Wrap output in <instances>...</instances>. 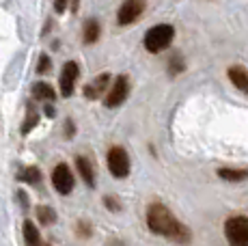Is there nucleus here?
I'll return each mask as SVG.
<instances>
[{
    "instance_id": "1",
    "label": "nucleus",
    "mask_w": 248,
    "mask_h": 246,
    "mask_svg": "<svg viewBox=\"0 0 248 246\" xmlns=\"http://www.w3.org/2000/svg\"><path fill=\"white\" fill-rule=\"evenodd\" d=\"M147 227H149L154 233L162 235V238H169L177 244H190L192 233L186 225H181L177 220V216L164 205V203H149L147 207Z\"/></svg>"
},
{
    "instance_id": "2",
    "label": "nucleus",
    "mask_w": 248,
    "mask_h": 246,
    "mask_svg": "<svg viewBox=\"0 0 248 246\" xmlns=\"http://www.w3.org/2000/svg\"><path fill=\"white\" fill-rule=\"evenodd\" d=\"M173 37H175V28L170 24H158L149 28L145 35V50L151 52V54H158V52L169 48Z\"/></svg>"
},
{
    "instance_id": "3",
    "label": "nucleus",
    "mask_w": 248,
    "mask_h": 246,
    "mask_svg": "<svg viewBox=\"0 0 248 246\" xmlns=\"http://www.w3.org/2000/svg\"><path fill=\"white\" fill-rule=\"evenodd\" d=\"M225 238L229 246H248V216H229L225 220Z\"/></svg>"
},
{
    "instance_id": "4",
    "label": "nucleus",
    "mask_w": 248,
    "mask_h": 246,
    "mask_svg": "<svg viewBox=\"0 0 248 246\" xmlns=\"http://www.w3.org/2000/svg\"><path fill=\"white\" fill-rule=\"evenodd\" d=\"M106 162H108V171H110L112 177L123 179L130 175V155H127V151L123 147H110Z\"/></svg>"
},
{
    "instance_id": "5",
    "label": "nucleus",
    "mask_w": 248,
    "mask_h": 246,
    "mask_svg": "<svg viewBox=\"0 0 248 246\" xmlns=\"http://www.w3.org/2000/svg\"><path fill=\"white\" fill-rule=\"evenodd\" d=\"M127 93H130V78H127L125 74L117 76V78H114V82L110 84V89H108L106 97H104V106H106V108L121 106V104L127 99Z\"/></svg>"
},
{
    "instance_id": "6",
    "label": "nucleus",
    "mask_w": 248,
    "mask_h": 246,
    "mask_svg": "<svg viewBox=\"0 0 248 246\" xmlns=\"http://www.w3.org/2000/svg\"><path fill=\"white\" fill-rule=\"evenodd\" d=\"M52 186H54V190L59 195H69L74 190V186H76L74 173H71V169L65 162L56 164L54 171H52Z\"/></svg>"
},
{
    "instance_id": "7",
    "label": "nucleus",
    "mask_w": 248,
    "mask_h": 246,
    "mask_svg": "<svg viewBox=\"0 0 248 246\" xmlns=\"http://www.w3.org/2000/svg\"><path fill=\"white\" fill-rule=\"evenodd\" d=\"M78 76H80V67L76 61H67L61 69V78H59V87H61V95L63 97H71L74 95V89L76 82H78Z\"/></svg>"
},
{
    "instance_id": "8",
    "label": "nucleus",
    "mask_w": 248,
    "mask_h": 246,
    "mask_svg": "<svg viewBox=\"0 0 248 246\" xmlns=\"http://www.w3.org/2000/svg\"><path fill=\"white\" fill-rule=\"evenodd\" d=\"M142 9H145L142 0H125V2L119 7V13H117L119 26H127V24H132V22H136L138 17H140Z\"/></svg>"
},
{
    "instance_id": "9",
    "label": "nucleus",
    "mask_w": 248,
    "mask_h": 246,
    "mask_svg": "<svg viewBox=\"0 0 248 246\" xmlns=\"http://www.w3.org/2000/svg\"><path fill=\"white\" fill-rule=\"evenodd\" d=\"M108 84H110V74H108V72L99 74L93 82H89L87 87H84V97H87V99H97L99 95H104V93H106Z\"/></svg>"
},
{
    "instance_id": "10",
    "label": "nucleus",
    "mask_w": 248,
    "mask_h": 246,
    "mask_svg": "<svg viewBox=\"0 0 248 246\" xmlns=\"http://www.w3.org/2000/svg\"><path fill=\"white\" fill-rule=\"evenodd\" d=\"M227 76H229V80L233 82V87L240 89L244 95H248V72L242 67V65H233V67H229Z\"/></svg>"
},
{
    "instance_id": "11",
    "label": "nucleus",
    "mask_w": 248,
    "mask_h": 246,
    "mask_svg": "<svg viewBox=\"0 0 248 246\" xmlns=\"http://www.w3.org/2000/svg\"><path fill=\"white\" fill-rule=\"evenodd\" d=\"M76 169H78L80 177L84 179V184H87L89 188H95V169H93V164H91V160L84 158V155H78V158H76Z\"/></svg>"
},
{
    "instance_id": "12",
    "label": "nucleus",
    "mask_w": 248,
    "mask_h": 246,
    "mask_svg": "<svg viewBox=\"0 0 248 246\" xmlns=\"http://www.w3.org/2000/svg\"><path fill=\"white\" fill-rule=\"evenodd\" d=\"M22 233H24V244L26 246H41V233L32 220H24Z\"/></svg>"
},
{
    "instance_id": "13",
    "label": "nucleus",
    "mask_w": 248,
    "mask_h": 246,
    "mask_svg": "<svg viewBox=\"0 0 248 246\" xmlns=\"http://www.w3.org/2000/svg\"><path fill=\"white\" fill-rule=\"evenodd\" d=\"M82 37H84V44H97L99 37H102V24L97 20H87L84 22V31H82Z\"/></svg>"
},
{
    "instance_id": "14",
    "label": "nucleus",
    "mask_w": 248,
    "mask_h": 246,
    "mask_svg": "<svg viewBox=\"0 0 248 246\" xmlns=\"http://www.w3.org/2000/svg\"><path fill=\"white\" fill-rule=\"evenodd\" d=\"M17 182H22V184H28V186H37V184H41V171L37 167H24L17 171Z\"/></svg>"
},
{
    "instance_id": "15",
    "label": "nucleus",
    "mask_w": 248,
    "mask_h": 246,
    "mask_svg": "<svg viewBox=\"0 0 248 246\" xmlns=\"http://www.w3.org/2000/svg\"><path fill=\"white\" fill-rule=\"evenodd\" d=\"M32 97L39 99V102H54L56 99V91L52 89V84L47 82H35L32 84Z\"/></svg>"
},
{
    "instance_id": "16",
    "label": "nucleus",
    "mask_w": 248,
    "mask_h": 246,
    "mask_svg": "<svg viewBox=\"0 0 248 246\" xmlns=\"http://www.w3.org/2000/svg\"><path fill=\"white\" fill-rule=\"evenodd\" d=\"M218 177H222L225 182H244V179H248V169L222 167V169H218Z\"/></svg>"
},
{
    "instance_id": "17",
    "label": "nucleus",
    "mask_w": 248,
    "mask_h": 246,
    "mask_svg": "<svg viewBox=\"0 0 248 246\" xmlns=\"http://www.w3.org/2000/svg\"><path fill=\"white\" fill-rule=\"evenodd\" d=\"M37 123H39V112L35 110V106H32V104H28V110H26V119H24L22 127H20L22 136L31 134V132H32V130H35V127H37Z\"/></svg>"
},
{
    "instance_id": "18",
    "label": "nucleus",
    "mask_w": 248,
    "mask_h": 246,
    "mask_svg": "<svg viewBox=\"0 0 248 246\" xmlns=\"http://www.w3.org/2000/svg\"><path fill=\"white\" fill-rule=\"evenodd\" d=\"M35 214H37V220L44 227H50L56 222V212H54V207H50V205H39L35 210Z\"/></svg>"
},
{
    "instance_id": "19",
    "label": "nucleus",
    "mask_w": 248,
    "mask_h": 246,
    "mask_svg": "<svg viewBox=\"0 0 248 246\" xmlns=\"http://www.w3.org/2000/svg\"><path fill=\"white\" fill-rule=\"evenodd\" d=\"M186 69V63H184V59H181L179 54H175V56H170V61H169V72L170 76H177L181 74Z\"/></svg>"
},
{
    "instance_id": "20",
    "label": "nucleus",
    "mask_w": 248,
    "mask_h": 246,
    "mask_svg": "<svg viewBox=\"0 0 248 246\" xmlns=\"http://www.w3.org/2000/svg\"><path fill=\"white\" fill-rule=\"evenodd\" d=\"M52 69V61H50V56L47 54H41L39 56V63H37V74L39 76H44V74H47Z\"/></svg>"
},
{
    "instance_id": "21",
    "label": "nucleus",
    "mask_w": 248,
    "mask_h": 246,
    "mask_svg": "<svg viewBox=\"0 0 248 246\" xmlns=\"http://www.w3.org/2000/svg\"><path fill=\"white\" fill-rule=\"evenodd\" d=\"M76 231H78L80 238H89V235H91V227H89V222H87V220H80L78 225H76Z\"/></svg>"
},
{
    "instance_id": "22",
    "label": "nucleus",
    "mask_w": 248,
    "mask_h": 246,
    "mask_svg": "<svg viewBox=\"0 0 248 246\" xmlns=\"http://www.w3.org/2000/svg\"><path fill=\"white\" fill-rule=\"evenodd\" d=\"M104 203H106V207L110 212H121V205H119V201L114 197H110V195H106L104 197Z\"/></svg>"
},
{
    "instance_id": "23",
    "label": "nucleus",
    "mask_w": 248,
    "mask_h": 246,
    "mask_svg": "<svg viewBox=\"0 0 248 246\" xmlns=\"http://www.w3.org/2000/svg\"><path fill=\"white\" fill-rule=\"evenodd\" d=\"M17 201H20V205L24 207V210H28V207H31V199H28V195L24 190H17Z\"/></svg>"
},
{
    "instance_id": "24",
    "label": "nucleus",
    "mask_w": 248,
    "mask_h": 246,
    "mask_svg": "<svg viewBox=\"0 0 248 246\" xmlns=\"http://www.w3.org/2000/svg\"><path fill=\"white\" fill-rule=\"evenodd\" d=\"M74 134H76V123L71 119H67L65 121V136H67V138H74Z\"/></svg>"
},
{
    "instance_id": "25",
    "label": "nucleus",
    "mask_w": 248,
    "mask_h": 246,
    "mask_svg": "<svg viewBox=\"0 0 248 246\" xmlns=\"http://www.w3.org/2000/svg\"><path fill=\"white\" fill-rule=\"evenodd\" d=\"M67 9V0H54V11L56 13H63Z\"/></svg>"
},
{
    "instance_id": "26",
    "label": "nucleus",
    "mask_w": 248,
    "mask_h": 246,
    "mask_svg": "<svg viewBox=\"0 0 248 246\" xmlns=\"http://www.w3.org/2000/svg\"><path fill=\"white\" fill-rule=\"evenodd\" d=\"M44 112H46V115H47V117H50V119H52V117H54V115H56L54 106H52V104H50V102H46V106H44Z\"/></svg>"
},
{
    "instance_id": "27",
    "label": "nucleus",
    "mask_w": 248,
    "mask_h": 246,
    "mask_svg": "<svg viewBox=\"0 0 248 246\" xmlns=\"http://www.w3.org/2000/svg\"><path fill=\"white\" fill-rule=\"evenodd\" d=\"M41 246H50V244H41Z\"/></svg>"
}]
</instances>
